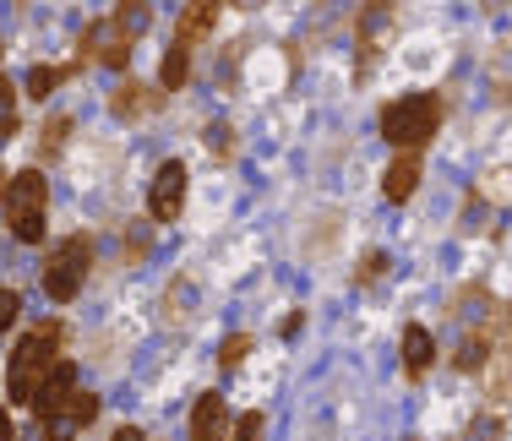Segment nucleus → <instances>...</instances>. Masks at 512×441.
Instances as JSON below:
<instances>
[{
	"label": "nucleus",
	"mask_w": 512,
	"mask_h": 441,
	"mask_svg": "<svg viewBox=\"0 0 512 441\" xmlns=\"http://www.w3.org/2000/svg\"><path fill=\"white\" fill-rule=\"evenodd\" d=\"M436 126H442V98L436 93H404L382 109V137L393 147H404V153L431 142Z\"/></svg>",
	"instance_id": "obj_1"
},
{
	"label": "nucleus",
	"mask_w": 512,
	"mask_h": 441,
	"mask_svg": "<svg viewBox=\"0 0 512 441\" xmlns=\"http://www.w3.org/2000/svg\"><path fill=\"white\" fill-rule=\"evenodd\" d=\"M6 218H11V235L22 245H39L44 240V218H50V186H44L39 169H22V175L6 180Z\"/></svg>",
	"instance_id": "obj_2"
},
{
	"label": "nucleus",
	"mask_w": 512,
	"mask_h": 441,
	"mask_svg": "<svg viewBox=\"0 0 512 441\" xmlns=\"http://www.w3.org/2000/svg\"><path fill=\"white\" fill-rule=\"evenodd\" d=\"M55 327H39V333H28L17 343V354H11V371H6V387H11V398L17 403H33L39 398V387H44V376L55 371Z\"/></svg>",
	"instance_id": "obj_3"
},
{
	"label": "nucleus",
	"mask_w": 512,
	"mask_h": 441,
	"mask_svg": "<svg viewBox=\"0 0 512 441\" xmlns=\"http://www.w3.org/2000/svg\"><path fill=\"white\" fill-rule=\"evenodd\" d=\"M88 262H93V245L88 235H71V240H60L55 245V256L44 262V294L50 300H77V289L88 284Z\"/></svg>",
	"instance_id": "obj_4"
},
{
	"label": "nucleus",
	"mask_w": 512,
	"mask_h": 441,
	"mask_svg": "<svg viewBox=\"0 0 512 441\" xmlns=\"http://www.w3.org/2000/svg\"><path fill=\"white\" fill-rule=\"evenodd\" d=\"M398 33V6L393 0H365L360 17H355V44H360V77L382 60V49L393 44Z\"/></svg>",
	"instance_id": "obj_5"
},
{
	"label": "nucleus",
	"mask_w": 512,
	"mask_h": 441,
	"mask_svg": "<svg viewBox=\"0 0 512 441\" xmlns=\"http://www.w3.org/2000/svg\"><path fill=\"white\" fill-rule=\"evenodd\" d=\"M148 207H153V218H158V224H175V213L186 207V164H180V158L158 164L153 191H148Z\"/></svg>",
	"instance_id": "obj_6"
},
{
	"label": "nucleus",
	"mask_w": 512,
	"mask_h": 441,
	"mask_svg": "<svg viewBox=\"0 0 512 441\" xmlns=\"http://www.w3.org/2000/svg\"><path fill=\"white\" fill-rule=\"evenodd\" d=\"M71 392H77V365H66L60 360L50 376H44V387H39V398H33V409L44 414V420H50V414H60L71 403Z\"/></svg>",
	"instance_id": "obj_7"
},
{
	"label": "nucleus",
	"mask_w": 512,
	"mask_h": 441,
	"mask_svg": "<svg viewBox=\"0 0 512 441\" xmlns=\"http://www.w3.org/2000/svg\"><path fill=\"white\" fill-rule=\"evenodd\" d=\"M414 186H420V158H414V153H398L393 164H387V175H382L387 202H409Z\"/></svg>",
	"instance_id": "obj_8"
},
{
	"label": "nucleus",
	"mask_w": 512,
	"mask_h": 441,
	"mask_svg": "<svg viewBox=\"0 0 512 441\" xmlns=\"http://www.w3.org/2000/svg\"><path fill=\"white\" fill-rule=\"evenodd\" d=\"M191 441H224V398L202 392L197 409H191Z\"/></svg>",
	"instance_id": "obj_9"
},
{
	"label": "nucleus",
	"mask_w": 512,
	"mask_h": 441,
	"mask_svg": "<svg viewBox=\"0 0 512 441\" xmlns=\"http://www.w3.org/2000/svg\"><path fill=\"white\" fill-rule=\"evenodd\" d=\"M148 22H153V6L148 0H115V17H109V28L120 33V39H142L148 33Z\"/></svg>",
	"instance_id": "obj_10"
},
{
	"label": "nucleus",
	"mask_w": 512,
	"mask_h": 441,
	"mask_svg": "<svg viewBox=\"0 0 512 441\" xmlns=\"http://www.w3.org/2000/svg\"><path fill=\"white\" fill-rule=\"evenodd\" d=\"M436 360V338L425 333V327H404V371L409 376H425Z\"/></svg>",
	"instance_id": "obj_11"
},
{
	"label": "nucleus",
	"mask_w": 512,
	"mask_h": 441,
	"mask_svg": "<svg viewBox=\"0 0 512 441\" xmlns=\"http://www.w3.org/2000/svg\"><path fill=\"white\" fill-rule=\"evenodd\" d=\"M218 22V0H197V6H186V17H180V44H197L213 33Z\"/></svg>",
	"instance_id": "obj_12"
},
{
	"label": "nucleus",
	"mask_w": 512,
	"mask_h": 441,
	"mask_svg": "<svg viewBox=\"0 0 512 441\" xmlns=\"http://www.w3.org/2000/svg\"><path fill=\"white\" fill-rule=\"evenodd\" d=\"M158 77H164V88L169 93H180V88H186V77H191V49L186 44H169V55H164V71H158Z\"/></svg>",
	"instance_id": "obj_13"
},
{
	"label": "nucleus",
	"mask_w": 512,
	"mask_h": 441,
	"mask_svg": "<svg viewBox=\"0 0 512 441\" xmlns=\"http://www.w3.org/2000/svg\"><path fill=\"white\" fill-rule=\"evenodd\" d=\"M109 109H115L120 120H131V115H142V109H153V98H142L137 82H126V88H115V98H109Z\"/></svg>",
	"instance_id": "obj_14"
},
{
	"label": "nucleus",
	"mask_w": 512,
	"mask_h": 441,
	"mask_svg": "<svg viewBox=\"0 0 512 441\" xmlns=\"http://www.w3.org/2000/svg\"><path fill=\"white\" fill-rule=\"evenodd\" d=\"M93 414H99V398H93V392H71V403L60 409V420H71L82 431V425H93Z\"/></svg>",
	"instance_id": "obj_15"
},
{
	"label": "nucleus",
	"mask_w": 512,
	"mask_h": 441,
	"mask_svg": "<svg viewBox=\"0 0 512 441\" xmlns=\"http://www.w3.org/2000/svg\"><path fill=\"white\" fill-rule=\"evenodd\" d=\"M60 82H66V71H60V66H33V71H28V93H33V98H50Z\"/></svg>",
	"instance_id": "obj_16"
},
{
	"label": "nucleus",
	"mask_w": 512,
	"mask_h": 441,
	"mask_svg": "<svg viewBox=\"0 0 512 441\" xmlns=\"http://www.w3.org/2000/svg\"><path fill=\"white\" fill-rule=\"evenodd\" d=\"M11 131H17V88L0 77V142H6Z\"/></svg>",
	"instance_id": "obj_17"
},
{
	"label": "nucleus",
	"mask_w": 512,
	"mask_h": 441,
	"mask_svg": "<svg viewBox=\"0 0 512 441\" xmlns=\"http://www.w3.org/2000/svg\"><path fill=\"white\" fill-rule=\"evenodd\" d=\"M246 354H251V338L235 333V338H224V349H218V365H240Z\"/></svg>",
	"instance_id": "obj_18"
},
{
	"label": "nucleus",
	"mask_w": 512,
	"mask_h": 441,
	"mask_svg": "<svg viewBox=\"0 0 512 441\" xmlns=\"http://www.w3.org/2000/svg\"><path fill=\"white\" fill-rule=\"evenodd\" d=\"M17 311H22V300H17V289H0V333H6L11 322H17Z\"/></svg>",
	"instance_id": "obj_19"
},
{
	"label": "nucleus",
	"mask_w": 512,
	"mask_h": 441,
	"mask_svg": "<svg viewBox=\"0 0 512 441\" xmlns=\"http://www.w3.org/2000/svg\"><path fill=\"white\" fill-rule=\"evenodd\" d=\"M235 441H262V414H240V425H235Z\"/></svg>",
	"instance_id": "obj_20"
},
{
	"label": "nucleus",
	"mask_w": 512,
	"mask_h": 441,
	"mask_svg": "<svg viewBox=\"0 0 512 441\" xmlns=\"http://www.w3.org/2000/svg\"><path fill=\"white\" fill-rule=\"evenodd\" d=\"M382 267H387V256H382V251H371V256L360 262V273H355V278H360V284H376V278H382Z\"/></svg>",
	"instance_id": "obj_21"
},
{
	"label": "nucleus",
	"mask_w": 512,
	"mask_h": 441,
	"mask_svg": "<svg viewBox=\"0 0 512 441\" xmlns=\"http://www.w3.org/2000/svg\"><path fill=\"white\" fill-rule=\"evenodd\" d=\"M66 131H71V120H50V131H44V153H60Z\"/></svg>",
	"instance_id": "obj_22"
},
{
	"label": "nucleus",
	"mask_w": 512,
	"mask_h": 441,
	"mask_svg": "<svg viewBox=\"0 0 512 441\" xmlns=\"http://www.w3.org/2000/svg\"><path fill=\"white\" fill-rule=\"evenodd\" d=\"M207 147H213V153H229V131L213 126V131H207Z\"/></svg>",
	"instance_id": "obj_23"
},
{
	"label": "nucleus",
	"mask_w": 512,
	"mask_h": 441,
	"mask_svg": "<svg viewBox=\"0 0 512 441\" xmlns=\"http://www.w3.org/2000/svg\"><path fill=\"white\" fill-rule=\"evenodd\" d=\"M115 441H148V436H142L137 425H120V431H115Z\"/></svg>",
	"instance_id": "obj_24"
},
{
	"label": "nucleus",
	"mask_w": 512,
	"mask_h": 441,
	"mask_svg": "<svg viewBox=\"0 0 512 441\" xmlns=\"http://www.w3.org/2000/svg\"><path fill=\"white\" fill-rule=\"evenodd\" d=\"M0 441H11V414L0 409Z\"/></svg>",
	"instance_id": "obj_25"
}]
</instances>
